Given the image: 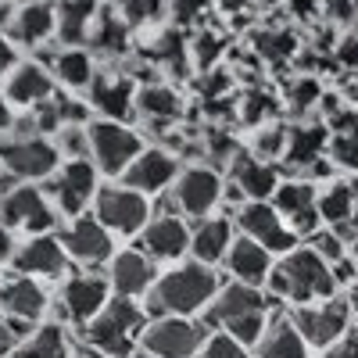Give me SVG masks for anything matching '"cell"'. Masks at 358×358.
<instances>
[{
  "label": "cell",
  "instance_id": "1",
  "mask_svg": "<svg viewBox=\"0 0 358 358\" xmlns=\"http://www.w3.org/2000/svg\"><path fill=\"white\" fill-rule=\"evenodd\" d=\"M222 280L215 276L212 265L187 262L162 273L147 294V315H201L215 301Z\"/></svg>",
  "mask_w": 358,
  "mask_h": 358
},
{
  "label": "cell",
  "instance_id": "2",
  "mask_svg": "<svg viewBox=\"0 0 358 358\" xmlns=\"http://www.w3.org/2000/svg\"><path fill=\"white\" fill-rule=\"evenodd\" d=\"M268 297L290 305H312L322 297H334L341 287L334 280V268L326 258H319L308 244H297L294 251L280 255V262L268 273Z\"/></svg>",
  "mask_w": 358,
  "mask_h": 358
},
{
  "label": "cell",
  "instance_id": "3",
  "mask_svg": "<svg viewBox=\"0 0 358 358\" xmlns=\"http://www.w3.org/2000/svg\"><path fill=\"white\" fill-rule=\"evenodd\" d=\"M268 308H273V297H268L262 287L233 280V283L219 287L215 301L208 305L201 315H204L208 330H226L241 344L255 348L258 337L265 334V326H268Z\"/></svg>",
  "mask_w": 358,
  "mask_h": 358
},
{
  "label": "cell",
  "instance_id": "4",
  "mask_svg": "<svg viewBox=\"0 0 358 358\" xmlns=\"http://www.w3.org/2000/svg\"><path fill=\"white\" fill-rule=\"evenodd\" d=\"M151 322V315H147L133 297H111V301L104 305V312L90 322V348L104 351L108 358H133V348L143 334V326Z\"/></svg>",
  "mask_w": 358,
  "mask_h": 358
},
{
  "label": "cell",
  "instance_id": "5",
  "mask_svg": "<svg viewBox=\"0 0 358 358\" xmlns=\"http://www.w3.org/2000/svg\"><path fill=\"white\" fill-rule=\"evenodd\" d=\"M208 326L204 319L194 315H158L143 326L140 344L147 355L155 358H197L204 341H208Z\"/></svg>",
  "mask_w": 358,
  "mask_h": 358
},
{
  "label": "cell",
  "instance_id": "6",
  "mask_svg": "<svg viewBox=\"0 0 358 358\" xmlns=\"http://www.w3.org/2000/svg\"><path fill=\"white\" fill-rule=\"evenodd\" d=\"M90 162L97 165V172L104 176H122L133 158L143 151V136L126 126V122H115V118H97L90 122Z\"/></svg>",
  "mask_w": 358,
  "mask_h": 358
},
{
  "label": "cell",
  "instance_id": "7",
  "mask_svg": "<svg viewBox=\"0 0 358 358\" xmlns=\"http://www.w3.org/2000/svg\"><path fill=\"white\" fill-rule=\"evenodd\" d=\"M290 319L301 330L308 348L326 351L351 330V305H348V297L334 294V297H322V301H312V305H294Z\"/></svg>",
  "mask_w": 358,
  "mask_h": 358
},
{
  "label": "cell",
  "instance_id": "8",
  "mask_svg": "<svg viewBox=\"0 0 358 358\" xmlns=\"http://www.w3.org/2000/svg\"><path fill=\"white\" fill-rule=\"evenodd\" d=\"M0 155H4V169L18 179V183H36V179H47L57 172L62 165V151L50 136L40 133H25L15 136L8 143H0Z\"/></svg>",
  "mask_w": 358,
  "mask_h": 358
},
{
  "label": "cell",
  "instance_id": "9",
  "mask_svg": "<svg viewBox=\"0 0 358 358\" xmlns=\"http://www.w3.org/2000/svg\"><path fill=\"white\" fill-rule=\"evenodd\" d=\"M233 222H236V229H241L244 236L258 241L265 251H273V255H287V251H294L297 244H301V236L287 226V219L273 208V201H244L233 212Z\"/></svg>",
  "mask_w": 358,
  "mask_h": 358
},
{
  "label": "cell",
  "instance_id": "10",
  "mask_svg": "<svg viewBox=\"0 0 358 358\" xmlns=\"http://www.w3.org/2000/svg\"><path fill=\"white\" fill-rule=\"evenodd\" d=\"M94 215L101 219L104 229L118 236H136L151 222V201L133 187H104L94 197Z\"/></svg>",
  "mask_w": 358,
  "mask_h": 358
},
{
  "label": "cell",
  "instance_id": "11",
  "mask_svg": "<svg viewBox=\"0 0 358 358\" xmlns=\"http://www.w3.org/2000/svg\"><path fill=\"white\" fill-rule=\"evenodd\" d=\"M222 176L208 165H190L176 176L172 183V204L183 219H208L222 201Z\"/></svg>",
  "mask_w": 358,
  "mask_h": 358
},
{
  "label": "cell",
  "instance_id": "12",
  "mask_svg": "<svg viewBox=\"0 0 358 358\" xmlns=\"http://www.w3.org/2000/svg\"><path fill=\"white\" fill-rule=\"evenodd\" d=\"M50 197L57 204V212L76 219L86 212V204L97 197V165L90 158H65L57 165V172L50 176Z\"/></svg>",
  "mask_w": 358,
  "mask_h": 358
},
{
  "label": "cell",
  "instance_id": "13",
  "mask_svg": "<svg viewBox=\"0 0 358 358\" xmlns=\"http://www.w3.org/2000/svg\"><path fill=\"white\" fill-rule=\"evenodd\" d=\"M0 219L11 229H25V233H54L57 226V208H50L47 194L33 183H18L11 194L0 197Z\"/></svg>",
  "mask_w": 358,
  "mask_h": 358
},
{
  "label": "cell",
  "instance_id": "14",
  "mask_svg": "<svg viewBox=\"0 0 358 358\" xmlns=\"http://www.w3.org/2000/svg\"><path fill=\"white\" fill-rule=\"evenodd\" d=\"M111 301V283L108 276L101 273H83V276H72L65 287H62V297H57V312H62L65 322L72 326H90L104 305Z\"/></svg>",
  "mask_w": 358,
  "mask_h": 358
},
{
  "label": "cell",
  "instance_id": "15",
  "mask_svg": "<svg viewBox=\"0 0 358 358\" xmlns=\"http://www.w3.org/2000/svg\"><path fill=\"white\" fill-rule=\"evenodd\" d=\"M273 208L287 219V226L297 233V236H308L322 226V215H319V190L312 179H287V183L276 187V194L268 197Z\"/></svg>",
  "mask_w": 358,
  "mask_h": 358
},
{
  "label": "cell",
  "instance_id": "16",
  "mask_svg": "<svg viewBox=\"0 0 358 358\" xmlns=\"http://www.w3.org/2000/svg\"><path fill=\"white\" fill-rule=\"evenodd\" d=\"M69 251L62 244V236H54V233H36V236H29V241L22 248H15L11 255V265H15V273L18 276H43V280H57V276H65V268H69Z\"/></svg>",
  "mask_w": 358,
  "mask_h": 358
},
{
  "label": "cell",
  "instance_id": "17",
  "mask_svg": "<svg viewBox=\"0 0 358 358\" xmlns=\"http://www.w3.org/2000/svg\"><path fill=\"white\" fill-rule=\"evenodd\" d=\"M62 244H65L69 258L79 262V265H104L115 255L111 229H104L97 215H76V219H69V226L62 229Z\"/></svg>",
  "mask_w": 358,
  "mask_h": 358
},
{
  "label": "cell",
  "instance_id": "18",
  "mask_svg": "<svg viewBox=\"0 0 358 358\" xmlns=\"http://www.w3.org/2000/svg\"><path fill=\"white\" fill-rule=\"evenodd\" d=\"M140 251L155 262H179L190 251V226L183 222V215L158 212L140 229Z\"/></svg>",
  "mask_w": 358,
  "mask_h": 358
},
{
  "label": "cell",
  "instance_id": "19",
  "mask_svg": "<svg viewBox=\"0 0 358 358\" xmlns=\"http://www.w3.org/2000/svg\"><path fill=\"white\" fill-rule=\"evenodd\" d=\"M158 280V262L147 258L140 248H126L111 255V265H108V283L115 290V297H147Z\"/></svg>",
  "mask_w": 358,
  "mask_h": 358
},
{
  "label": "cell",
  "instance_id": "20",
  "mask_svg": "<svg viewBox=\"0 0 358 358\" xmlns=\"http://www.w3.org/2000/svg\"><path fill=\"white\" fill-rule=\"evenodd\" d=\"M179 176V158L172 151H165V147H143V151L133 158V165L122 172L126 187L140 190V194H162L176 183Z\"/></svg>",
  "mask_w": 358,
  "mask_h": 358
},
{
  "label": "cell",
  "instance_id": "21",
  "mask_svg": "<svg viewBox=\"0 0 358 358\" xmlns=\"http://www.w3.org/2000/svg\"><path fill=\"white\" fill-rule=\"evenodd\" d=\"M90 108L101 111V118H115L126 122L136 111V86L122 72H97L90 83Z\"/></svg>",
  "mask_w": 358,
  "mask_h": 358
},
{
  "label": "cell",
  "instance_id": "22",
  "mask_svg": "<svg viewBox=\"0 0 358 358\" xmlns=\"http://www.w3.org/2000/svg\"><path fill=\"white\" fill-rule=\"evenodd\" d=\"M0 312L15 322L33 326L47 315V294L33 276H11L0 283Z\"/></svg>",
  "mask_w": 358,
  "mask_h": 358
},
{
  "label": "cell",
  "instance_id": "23",
  "mask_svg": "<svg viewBox=\"0 0 358 358\" xmlns=\"http://www.w3.org/2000/svg\"><path fill=\"white\" fill-rule=\"evenodd\" d=\"M229 179L248 201H268L280 187V169L273 162H262L251 151H241L229 162Z\"/></svg>",
  "mask_w": 358,
  "mask_h": 358
},
{
  "label": "cell",
  "instance_id": "24",
  "mask_svg": "<svg viewBox=\"0 0 358 358\" xmlns=\"http://www.w3.org/2000/svg\"><path fill=\"white\" fill-rule=\"evenodd\" d=\"M273 251H265L258 241H251V236H236V241L229 244L226 251V268L233 280L241 283H251V287H265L268 283V273H273Z\"/></svg>",
  "mask_w": 358,
  "mask_h": 358
},
{
  "label": "cell",
  "instance_id": "25",
  "mask_svg": "<svg viewBox=\"0 0 358 358\" xmlns=\"http://www.w3.org/2000/svg\"><path fill=\"white\" fill-rule=\"evenodd\" d=\"M4 97L18 108H36L40 101L54 97V76L36 65V62H22L8 72V83H4Z\"/></svg>",
  "mask_w": 358,
  "mask_h": 358
},
{
  "label": "cell",
  "instance_id": "26",
  "mask_svg": "<svg viewBox=\"0 0 358 358\" xmlns=\"http://www.w3.org/2000/svg\"><path fill=\"white\" fill-rule=\"evenodd\" d=\"M50 33H57V15H54V4H47V0H33V4L15 8V18H11V25H8L11 43H22V47H40L43 40H50Z\"/></svg>",
  "mask_w": 358,
  "mask_h": 358
},
{
  "label": "cell",
  "instance_id": "27",
  "mask_svg": "<svg viewBox=\"0 0 358 358\" xmlns=\"http://www.w3.org/2000/svg\"><path fill=\"white\" fill-rule=\"evenodd\" d=\"M258 358H308V344L301 337V330L294 326L290 312H276V315H268V326H265V334L258 337L255 344Z\"/></svg>",
  "mask_w": 358,
  "mask_h": 358
},
{
  "label": "cell",
  "instance_id": "28",
  "mask_svg": "<svg viewBox=\"0 0 358 358\" xmlns=\"http://www.w3.org/2000/svg\"><path fill=\"white\" fill-rule=\"evenodd\" d=\"M236 241V229H233V219H201L194 229H190V255L194 262H204V265H219L226 262V251L229 244Z\"/></svg>",
  "mask_w": 358,
  "mask_h": 358
},
{
  "label": "cell",
  "instance_id": "29",
  "mask_svg": "<svg viewBox=\"0 0 358 358\" xmlns=\"http://www.w3.org/2000/svg\"><path fill=\"white\" fill-rule=\"evenodd\" d=\"M136 111L155 126H172L183 115V97L165 83H147L136 90Z\"/></svg>",
  "mask_w": 358,
  "mask_h": 358
},
{
  "label": "cell",
  "instance_id": "30",
  "mask_svg": "<svg viewBox=\"0 0 358 358\" xmlns=\"http://www.w3.org/2000/svg\"><path fill=\"white\" fill-rule=\"evenodd\" d=\"M326 129L322 126H297V129H287V151H283V162L290 172H308L312 162H322V151H326Z\"/></svg>",
  "mask_w": 358,
  "mask_h": 358
},
{
  "label": "cell",
  "instance_id": "31",
  "mask_svg": "<svg viewBox=\"0 0 358 358\" xmlns=\"http://www.w3.org/2000/svg\"><path fill=\"white\" fill-rule=\"evenodd\" d=\"M54 15H57V36L65 40V47H79L94 29L97 0H57Z\"/></svg>",
  "mask_w": 358,
  "mask_h": 358
},
{
  "label": "cell",
  "instance_id": "32",
  "mask_svg": "<svg viewBox=\"0 0 358 358\" xmlns=\"http://www.w3.org/2000/svg\"><path fill=\"white\" fill-rule=\"evenodd\" d=\"M50 72L57 83H65L69 90H90L97 69H94V54L83 47H65L50 57Z\"/></svg>",
  "mask_w": 358,
  "mask_h": 358
},
{
  "label": "cell",
  "instance_id": "33",
  "mask_svg": "<svg viewBox=\"0 0 358 358\" xmlns=\"http://www.w3.org/2000/svg\"><path fill=\"white\" fill-rule=\"evenodd\" d=\"M90 47L94 50H101V54H108V57H118V54H126L129 50V22L122 18V15H101L97 11V18H94V29H90Z\"/></svg>",
  "mask_w": 358,
  "mask_h": 358
},
{
  "label": "cell",
  "instance_id": "34",
  "mask_svg": "<svg viewBox=\"0 0 358 358\" xmlns=\"http://www.w3.org/2000/svg\"><path fill=\"white\" fill-rule=\"evenodd\" d=\"M15 358H72V348H69V337L62 326L47 322L15 348Z\"/></svg>",
  "mask_w": 358,
  "mask_h": 358
},
{
  "label": "cell",
  "instance_id": "35",
  "mask_svg": "<svg viewBox=\"0 0 358 358\" xmlns=\"http://www.w3.org/2000/svg\"><path fill=\"white\" fill-rule=\"evenodd\" d=\"M319 215L322 226H334L341 233H348V222L355 219V194L348 183H330L326 190H319Z\"/></svg>",
  "mask_w": 358,
  "mask_h": 358
},
{
  "label": "cell",
  "instance_id": "36",
  "mask_svg": "<svg viewBox=\"0 0 358 358\" xmlns=\"http://www.w3.org/2000/svg\"><path fill=\"white\" fill-rule=\"evenodd\" d=\"M283 151H287V129L283 126H265L251 140V155L262 158V162H280Z\"/></svg>",
  "mask_w": 358,
  "mask_h": 358
},
{
  "label": "cell",
  "instance_id": "37",
  "mask_svg": "<svg viewBox=\"0 0 358 358\" xmlns=\"http://www.w3.org/2000/svg\"><path fill=\"white\" fill-rule=\"evenodd\" d=\"M197 358H251V348L241 344L236 337H229L226 330H212Z\"/></svg>",
  "mask_w": 358,
  "mask_h": 358
},
{
  "label": "cell",
  "instance_id": "38",
  "mask_svg": "<svg viewBox=\"0 0 358 358\" xmlns=\"http://www.w3.org/2000/svg\"><path fill=\"white\" fill-rule=\"evenodd\" d=\"M62 158H90V129L86 126H62L54 133Z\"/></svg>",
  "mask_w": 358,
  "mask_h": 358
},
{
  "label": "cell",
  "instance_id": "39",
  "mask_svg": "<svg viewBox=\"0 0 358 358\" xmlns=\"http://www.w3.org/2000/svg\"><path fill=\"white\" fill-rule=\"evenodd\" d=\"M244 147L236 143L226 129H212V133H204V155L212 158V162H222V165H229L236 155H241Z\"/></svg>",
  "mask_w": 358,
  "mask_h": 358
},
{
  "label": "cell",
  "instance_id": "40",
  "mask_svg": "<svg viewBox=\"0 0 358 358\" xmlns=\"http://www.w3.org/2000/svg\"><path fill=\"white\" fill-rule=\"evenodd\" d=\"M273 115H276V101L268 97V94H262V90L248 94L244 104H241V118H244L248 126H262L265 118H273Z\"/></svg>",
  "mask_w": 358,
  "mask_h": 358
},
{
  "label": "cell",
  "instance_id": "41",
  "mask_svg": "<svg viewBox=\"0 0 358 358\" xmlns=\"http://www.w3.org/2000/svg\"><path fill=\"white\" fill-rule=\"evenodd\" d=\"M162 8H165V0H118V15L129 25H143V22L158 18Z\"/></svg>",
  "mask_w": 358,
  "mask_h": 358
},
{
  "label": "cell",
  "instance_id": "42",
  "mask_svg": "<svg viewBox=\"0 0 358 358\" xmlns=\"http://www.w3.org/2000/svg\"><path fill=\"white\" fill-rule=\"evenodd\" d=\"M25 330H29L25 322H15V319H8L4 312H0V358H8V355H15V348L22 344Z\"/></svg>",
  "mask_w": 358,
  "mask_h": 358
},
{
  "label": "cell",
  "instance_id": "43",
  "mask_svg": "<svg viewBox=\"0 0 358 358\" xmlns=\"http://www.w3.org/2000/svg\"><path fill=\"white\" fill-rule=\"evenodd\" d=\"M334 158L341 165H358V129L334 136Z\"/></svg>",
  "mask_w": 358,
  "mask_h": 358
},
{
  "label": "cell",
  "instance_id": "44",
  "mask_svg": "<svg viewBox=\"0 0 358 358\" xmlns=\"http://www.w3.org/2000/svg\"><path fill=\"white\" fill-rule=\"evenodd\" d=\"M322 358H358V330H348L337 344L322 351Z\"/></svg>",
  "mask_w": 358,
  "mask_h": 358
},
{
  "label": "cell",
  "instance_id": "45",
  "mask_svg": "<svg viewBox=\"0 0 358 358\" xmlns=\"http://www.w3.org/2000/svg\"><path fill=\"white\" fill-rule=\"evenodd\" d=\"M172 15H176V22H197L201 15H204V0H176L172 4Z\"/></svg>",
  "mask_w": 358,
  "mask_h": 358
},
{
  "label": "cell",
  "instance_id": "46",
  "mask_svg": "<svg viewBox=\"0 0 358 358\" xmlns=\"http://www.w3.org/2000/svg\"><path fill=\"white\" fill-rule=\"evenodd\" d=\"M194 57H197V65H201V69H208V65H212L215 57H219V47H215V40H212V36H201V40H197V50H194Z\"/></svg>",
  "mask_w": 358,
  "mask_h": 358
},
{
  "label": "cell",
  "instance_id": "47",
  "mask_svg": "<svg viewBox=\"0 0 358 358\" xmlns=\"http://www.w3.org/2000/svg\"><path fill=\"white\" fill-rule=\"evenodd\" d=\"M18 65V54H15V43L0 36V79H8V72Z\"/></svg>",
  "mask_w": 358,
  "mask_h": 358
},
{
  "label": "cell",
  "instance_id": "48",
  "mask_svg": "<svg viewBox=\"0 0 358 358\" xmlns=\"http://www.w3.org/2000/svg\"><path fill=\"white\" fill-rule=\"evenodd\" d=\"M18 126V118H15V104L0 94V133H8V129H15Z\"/></svg>",
  "mask_w": 358,
  "mask_h": 358
},
{
  "label": "cell",
  "instance_id": "49",
  "mask_svg": "<svg viewBox=\"0 0 358 358\" xmlns=\"http://www.w3.org/2000/svg\"><path fill=\"white\" fill-rule=\"evenodd\" d=\"M15 255V236H11V226L0 219V262Z\"/></svg>",
  "mask_w": 358,
  "mask_h": 358
},
{
  "label": "cell",
  "instance_id": "50",
  "mask_svg": "<svg viewBox=\"0 0 358 358\" xmlns=\"http://www.w3.org/2000/svg\"><path fill=\"white\" fill-rule=\"evenodd\" d=\"M290 101H294V108H308V104L315 101V86H312V83H301V86L294 90Z\"/></svg>",
  "mask_w": 358,
  "mask_h": 358
},
{
  "label": "cell",
  "instance_id": "51",
  "mask_svg": "<svg viewBox=\"0 0 358 358\" xmlns=\"http://www.w3.org/2000/svg\"><path fill=\"white\" fill-rule=\"evenodd\" d=\"M72 358H108V355H104V351H97V348H90V344H86V348H76V351H72Z\"/></svg>",
  "mask_w": 358,
  "mask_h": 358
},
{
  "label": "cell",
  "instance_id": "52",
  "mask_svg": "<svg viewBox=\"0 0 358 358\" xmlns=\"http://www.w3.org/2000/svg\"><path fill=\"white\" fill-rule=\"evenodd\" d=\"M348 305H351V315H358V276H355V283L348 287Z\"/></svg>",
  "mask_w": 358,
  "mask_h": 358
},
{
  "label": "cell",
  "instance_id": "53",
  "mask_svg": "<svg viewBox=\"0 0 358 358\" xmlns=\"http://www.w3.org/2000/svg\"><path fill=\"white\" fill-rule=\"evenodd\" d=\"M11 18H15V8H8L4 0H0V29H8V25H11Z\"/></svg>",
  "mask_w": 358,
  "mask_h": 358
},
{
  "label": "cell",
  "instance_id": "54",
  "mask_svg": "<svg viewBox=\"0 0 358 358\" xmlns=\"http://www.w3.org/2000/svg\"><path fill=\"white\" fill-rule=\"evenodd\" d=\"M348 255L358 262V233H351V241H348Z\"/></svg>",
  "mask_w": 358,
  "mask_h": 358
},
{
  "label": "cell",
  "instance_id": "55",
  "mask_svg": "<svg viewBox=\"0 0 358 358\" xmlns=\"http://www.w3.org/2000/svg\"><path fill=\"white\" fill-rule=\"evenodd\" d=\"M133 358H155V355H147V351H143V355H133Z\"/></svg>",
  "mask_w": 358,
  "mask_h": 358
},
{
  "label": "cell",
  "instance_id": "56",
  "mask_svg": "<svg viewBox=\"0 0 358 358\" xmlns=\"http://www.w3.org/2000/svg\"><path fill=\"white\" fill-rule=\"evenodd\" d=\"M0 283H4V268H0Z\"/></svg>",
  "mask_w": 358,
  "mask_h": 358
},
{
  "label": "cell",
  "instance_id": "57",
  "mask_svg": "<svg viewBox=\"0 0 358 358\" xmlns=\"http://www.w3.org/2000/svg\"><path fill=\"white\" fill-rule=\"evenodd\" d=\"M0 169H4V155H0Z\"/></svg>",
  "mask_w": 358,
  "mask_h": 358
}]
</instances>
